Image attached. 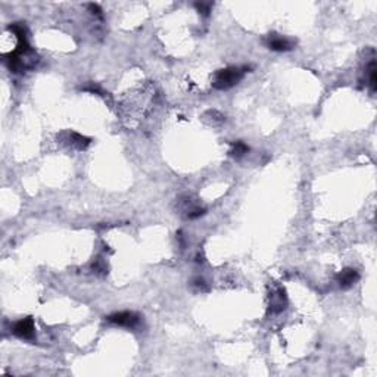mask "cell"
I'll return each instance as SVG.
<instances>
[{"instance_id":"7a4b0ae2","label":"cell","mask_w":377,"mask_h":377,"mask_svg":"<svg viewBox=\"0 0 377 377\" xmlns=\"http://www.w3.org/2000/svg\"><path fill=\"white\" fill-rule=\"evenodd\" d=\"M266 46L270 49V50H274V52H289L295 47L296 42L292 40V39H287V37H283L280 34H268L266 37Z\"/></svg>"},{"instance_id":"8fae6325","label":"cell","mask_w":377,"mask_h":377,"mask_svg":"<svg viewBox=\"0 0 377 377\" xmlns=\"http://www.w3.org/2000/svg\"><path fill=\"white\" fill-rule=\"evenodd\" d=\"M193 286H195L198 290H201V292L208 290V286L205 284V280H204V279H195V280H193Z\"/></svg>"},{"instance_id":"9c48e42d","label":"cell","mask_w":377,"mask_h":377,"mask_svg":"<svg viewBox=\"0 0 377 377\" xmlns=\"http://www.w3.org/2000/svg\"><path fill=\"white\" fill-rule=\"evenodd\" d=\"M248 152H249V147H248V144L243 143V141H236V143H233V146H232V149H230V155H232L233 158H236V159L243 158Z\"/></svg>"},{"instance_id":"52a82bcc","label":"cell","mask_w":377,"mask_h":377,"mask_svg":"<svg viewBox=\"0 0 377 377\" xmlns=\"http://www.w3.org/2000/svg\"><path fill=\"white\" fill-rule=\"evenodd\" d=\"M68 140H69L71 146L77 147L79 150L86 149L89 146V143H90V139H87V137H84V136H81L79 133H69V139Z\"/></svg>"},{"instance_id":"ba28073f","label":"cell","mask_w":377,"mask_h":377,"mask_svg":"<svg viewBox=\"0 0 377 377\" xmlns=\"http://www.w3.org/2000/svg\"><path fill=\"white\" fill-rule=\"evenodd\" d=\"M367 75H368V84L371 87V92H376L377 89V66H376V61H370L367 65Z\"/></svg>"},{"instance_id":"7c38bea8","label":"cell","mask_w":377,"mask_h":377,"mask_svg":"<svg viewBox=\"0 0 377 377\" xmlns=\"http://www.w3.org/2000/svg\"><path fill=\"white\" fill-rule=\"evenodd\" d=\"M89 9L92 11V14H94V15H97V16H102V9H100L97 5L90 3V5H89Z\"/></svg>"},{"instance_id":"6da1fadb","label":"cell","mask_w":377,"mask_h":377,"mask_svg":"<svg viewBox=\"0 0 377 377\" xmlns=\"http://www.w3.org/2000/svg\"><path fill=\"white\" fill-rule=\"evenodd\" d=\"M246 69L248 68L229 66V68L217 71L212 77V87L217 90H229V89L235 87L243 79Z\"/></svg>"},{"instance_id":"5b68a950","label":"cell","mask_w":377,"mask_h":377,"mask_svg":"<svg viewBox=\"0 0 377 377\" xmlns=\"http://www.w3.org/2000/svg\"><path fill=\"white\" fill-rule=\"evenodd\" d=\"M360 279V274L357 270L354 268H344L341 273L336 276V283L339 284V287L342 289H348L352 284H355Z\"/></svg>"},{"instance_id":"30bf717a","label":"cell","mask_w":377,"mask_h":377,"mask_svg":"<svg viewBox=\"0 0 377 377\" xmlns=\"http://www.w3.org/2000/svg\"><path fill=\"white\" fill-rule=\"evenodd\" d=\"M195 6H196V9L199 11V14H202V15H208L209 12H211V3H204V2H198V3H195Z\"/></svg>"},{"instance_id":"277c9868","label":"cell","mask_w":377,"mask_h":377,"mask_svg":"<svg viewBox=\"0 0 377 377\" xmlns=\"http://www.w3.org/2000/svg\"><path fill=\"white\" fill-rule=\"evenodd\" d=\"M12 333L19 337V339H25V341H30V339L34 337L35 333V326H34V320L31 317L22 318L19 321H16L12 327Z\"/></svg>"},{"instance_id":"8992f818","label":"cell","mask_w":377,"mask_h":377,"mask_svg":"<svg viewBox=\"0 0 377 377\" xmlns=\"http://www.w3.org/2000/svg\"><path fill=\"white\" fill-rule=\"evenodd\" d=\"M287 299H286V293L283 289H277L270 299V311L271 313H282L286 308Z\"/></svg>"},{"instance_id":"3957f363","label":"cell","mask_w":377,"mask_h":377,"mask_svg":"<svg viewBox=\"0 0 377 377\" xmlns=\"http://www.w3.org/2000/svg\"><path fill=\"white\" fill-rule=\"evenodd\" d=\"M108 321L115 324V326H121V327H127V329H133L139 324L140 317L133 313V311H121V313H115L110 314L108 317Z\"/></svg>"}]
</instances>
